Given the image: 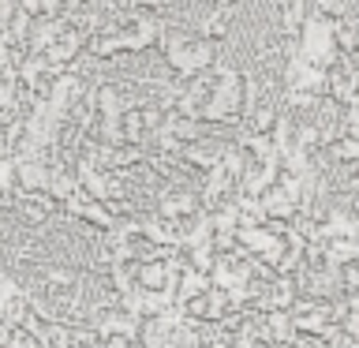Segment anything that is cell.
<instances>
[{"label":"cell","mask_w":359,"mask_h":348,"mask_svg":"<svg viewBox=\"0 0 359 348\" xmlns=\"http://www.w3.org/2000/svg\"><path fill=\"white\" fill-rule=\"evenodd\" d=\"M15 213H19V221L22 225H30V229H41V225H49V218H53V202L45 199V195H19L15 202Z\"/></svg>","instance_id":"1"}]
</instances>
